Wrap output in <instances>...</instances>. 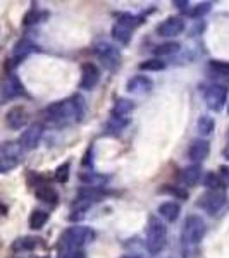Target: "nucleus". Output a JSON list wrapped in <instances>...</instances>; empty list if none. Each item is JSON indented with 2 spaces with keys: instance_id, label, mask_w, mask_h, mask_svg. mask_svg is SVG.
<instances>
[{
  "instance_id": "obj_1",
  "label": "nucleus",
  "mask_w": 229,
  "mask_h": 258,
  "mask_svg": "<svg viewBox=\"0 0 229 258\" xmlns=\"http://www.w3.org/2000/svg\"><path fill=\"white\" fill-rule=\"evenodd\" d=\"M83 114H85V102L80 95H74L68 100L55 102L45 109L47 121L57 126H68L81 121Z\"/></svg>"
},
{
  "instance_id": "obj_13",
  "label": "nucleus",
  "mask_w": 229,
  "mask_h": 258,
  "mask_svg": "<svg viewBox=\"0 0 229 258\" xmlns=\"http://www.w3.org/2000/svg\"><path fill=\"white\" fill-rule=\"evenodd\" d=\"M6 121L11 129H21L28 122V112L23 107H14V109H11L9 112H7Z\"/></svg>"
},
{
  "instance_id": "obj_11",
  "label": "nucleus",
  "mask_w": 229,
  "mask_h": 258,
  "mask_svg": "<svg viewBox=\"0 0 229 258\" xmlns=\"http://www.w3.org/2000/svg\"><path fill=\"white\" fill-rule=\"evenodd\" d=\"M183 30H184V21L181 18H174V16L164 19V21L157 26V33H159L160 37H176V35L183 33Z\"/></svg>"
},
{
  "instance_id": "obj_36",
  "label": "nucleus",
  "mask_w": 229,
  "mask_h": 258,
  "mask_svg": "<svg viewBox=\"0 0 229 258\" xmlns=\"http://www.w3.org/2000/svg\"><path fill=\"white\" fill-rule=\"evenodd\" d=\"M121 258H145V256H140V255H124Z\"/></svg>"
},
{
  "instance_id": "obj_28",
  "label": "nucleus",
  "mask_w": 229,
  "mask_h": 258,
  "mask_svg": "<svg viewBox=\"0 0 229 258\" xmlns=\"http://www.w3.org/2000/svg\"><path fill=\"white\" fill-rule=\"evenodd\" d=\"M141 71H162L165 69V62L160 61V59H150V61H145L140 64Z\"/></svg>"
},
{
  "instance_id": "obj_34",
  "label": "nucleus",
  "mask_w": 229,
  "mask_h": 258,
  "mask_svg": "<svg viewBox=\"0 0 229 258\" xmlns=\"http://www.w3.org/2000/svg\"><path fill=\"white\" fill-rule=\"evenodd\" d=\"M219 177L224 186H229V165H222V167H220Z\"/></svg>"
},
{
  "instance_id": "obj_24",
  "label": "nucleus",
  "mask_w": 229,
  "mask_h": 258,
  "mask_svg": "<svg viewBox=\"0 0 229 258\" xmlns=\"http://www.w3.org/2000/svg\"><path fill=\"white\" fill-rule=\"evenodd\" d=\"M128 117H117V116H112L109 119V122H107V129L110 131V133H121L122 129L128 126Z\"/></svg>"
},
{
  "instance_id": "obj_6",
  "label": "nucleus",
  "mask_w": 229,
  "mask_h": 258,
  "mask_svg": "<svg viewBox=\"0 0 229 258\" xmlns=\"http://www.w3.org/2000/svg\"><path fill=\"white\" fill-rule=\"evenodd\" d=\"M95 54L102 61V64L110 71H116L121 66V52L114 45H110V43H98L95 47Z\"/></svg>"
},
{
  "instance_id": "obj_37",
  "label": "nucleus",
  "mask_w": 229,
  "mask_h": 258,
  "mask_svg": "<svg viewBox=\"0 0 229 258\" xmlns=\"http://www.w3.org/2000/svg\"><path fill=\"white\" fill-rule=\"evenodd\" d=\"M224 157H226V158H229V146H227L226 150H224Z\"/></svg>"
},
{
  "instance_id": "obj_25",
  "label": "nucleus",
  "mask_w": 229,
  "mask_h": 258,
  "mask_svg": "<svg viewBox=\"0 0 229 258\" xmlns=\"http://www.w3.org/2000/svg\"><path fill=\"white\" fill-rule=\"evenodd\" d=\"M179 50V43H174V42H167V43H162V45L155 47L153 49V54L159 55V57H164V55H172Z\"/></svg>"
},
{
  "instance_id": "obj_20",
  "label": "nucleus",
  "mask_w": 229,
  "mask_h": 258,
  "mask_svg": "<svg viewBox=\"0 0 229 258\" xmlns=\"http://www.w3.org/2000/svg\"><path fill=\"white\" fill-rule=\"evenodd\" d=\"M35 50V45L30 42V40H21V42L16 43L14 47V61H23L26 55H30L31 52Z\"/></svg>"
},
{
  "instance_id": "obj_39",
  "label": "nucleus",
  "mask_w": 229,
  "mask_h": 258,
  "mask_svg": "<svg viewBox=\"0 0 229 258\" xmlns=\"http://www.w3.org/2000/svg\"><path fill=\"white\" fill-rule=\"evenodd\" d=\"M227 138H229V134H227Z\"/></svg>"
},
{
  "instance_id": "obj_33",
  "label": "nucleus",
  "mask_w": 229,
  "mask_h": 258,
  "mask_svg": "<svg viewBox=\"0 0 229 258\" xmlns=\"http://www.w3.org/2000/svg\"><path fill=\"white\" fill-rule=\"evenodd\" d=\"M38 21V11L37 9H31L30 13L25 16V25L30 26V25H35Z\"/></svg>"
},
{
  "instance_id": "obj_8",
  "label": "nucleus",
  "mask_w": 229,
  "mask_h": 258,
  "mask_svg": "<svg viewBox=\"0 0 229 258\" xmlns=\"http://www.w3.org/2000/svg\"><path fill=\"white\" fill-rule=\"evenodd\" d=\"M226 98H227V88L224 85H212L205 91V103L212 110L222 109V105L226 103Z\"/></svg>"
},
{
  "instance_id": "obj_26",
  "label": "nucleus",
  "mask_w": 229,
  "mask_h": 258,
  "mask_svg": "<svg viewBox=\"0 0 229 258\" xmlns=\"http://www.w3.org/2000/svg\"><path fill=\"white\" fill-rule=\"evenodd\" d=\"M203 184L208 188V191H215V189H224V184L220 181V177L215 172H208L203 179Z\"/></svg>"
},
{
  "instance_id": "obj_38",
  "label": "nucleus",
  "mask_w": 229,
  "mask_h": 258,
  "mask_svg": "<svg viewBox=\"0 0 229 258\" xmlns=\"http://www.w3.org/2000/svg\"><path fill=\"white\" fill-rule=\"evenodd\" d=\"M43 258H47V256H43Z\"/></svg>"
},
{
  "instance_id": "obj_29",
  "label": "nucleus",
  "mask_w": 229,
  "mask_h": 258,
  "mask_svg": "<svg viewBox=\"0 0 229 258\" xmlns=\"http://www.w3.org/2000/svg\"><path fill=\"white\" fill-rule=\"evenodd\" d=\"M212 9V4L210 2H203V4H198L196 7H193L191 11H189V16L191 18H202L208 13V11Z\"/></svg>"
},
{
  "instance_id": "obj_27",
  "label": "nucleus",
  "mask_w": 229,
  "mask_h": 258,
  "mask_svg": "<svg viewBox=\"0 0 229 258\" xmlns=\"http://www.w3.org/2000/svg\"><path fill=\"white\" fill-rule=\"evenodd\" d=\"M214 126H215V122L210 116H202L198 119V131L203 134V136H208V134L214 131Z\"/></svg>"
},
{
  "instance_id": "obj_17",
  "label": "nucleus",
  "mask_w": 229,
  "mask_h": 258,
  "mask_svg": "<svg viewBox=\"0 0 229 258\" xmlns=\"http://www.w3.org/2000/svg\"><path fill=\"white\" fill-rule=\"evenodd\" d=\"M179 212H181V206L174 203V201H165V203H162L159 206L160 217L167 222H174L179 217Z\"/></svg>"
},
{
  "instance_id": "obj_31",
  "label": "nucleus",
  "mask_w": 229,
  "mask_h": 258,
  "mask_svg": "<svg viewBox=\"0 0 229 258\" xmlns=\"http://www.w3.org/2000/svg\"><path fill=\"white\" fill-rule=\"evenodd\" d=\"M68 179H69V164L66 162V164H62L61 167H57V170H55V181L66 182Z\"/></svg>"
},
{
  "instance_id": "obj_19",
  "label": "nucleus",
  "mask_w": 229,
  "mask_h": 258,
  "mask_svg": "<svg viewBox=\"0 0 229 258\" xmlns=\"http://www.w3.org/2000/svg\"><path fill=\"white\" fill-rule=\"evenodd\" d=\"M131 33H133L131 28L122 25V23H116L112 28V37L116 38L119 43H122V45H128L129 40H131Z\"/></svg>"
},
{
  "instance_id": "obj_3",
  "label": "nucleus",
  "mask_w": 229,
  "mask_h": 258,
  "mask_svg": "<svg viewBox=\"0 0 229 258\" xmlns=\"http://www.w3.org/2000/svg\"><path fill=\"white\" fill-rule=\"evenodd\" d=\"M205 231H207V227H205V222L202 220V217L189 215L184 220L183 231H181V244H183V248L189 249L198 244L203 239Z\"/></svg>"
},
{
  "instance_id": "obj_23",
  "label": "nucleus",
  "mask_w": 229,
  "mask_h": 258,
  "mask_svg": "<svg viewBox=\"0 0 229 258\" xmlns=\"http://www.w3.org/2000/svg\"><path fill=\"white\" fill-rule=\"evenodd\" d=\"M37 244H38L37 237H21V239H18L13 244V248L16 251H30V249L37 248Z\"/></svg>"
},
{
  "instance_id": "obj_5",
  "label": "nucleus",
  "mask_w": 229,
  "mask_h": 258,
  "mask_svg": "<svg viewBox=\"0 0 229 258\" xmlns=\"http://www.w3.org/2000/svg\"><path fill=\"white\" fill-rule=\"evenodd\" d=\"M23 157V148L19 143L7 141L0 145V172H7V170L14 169L19 165Z\"/></svg>"
},
{
  "instance_id": "obj_16",
  "label": "nucleus",
  "mask_w": 229,
  "mask_h": 258,
  "mask_svg": "<svg viewBox=\"0 0 229 258\" xmlns=\"http://www.w3.org/2000/svg\"><path fill=\"white\" fill-rule=\"evenodd\" d=\"M152 86H153L152 79H148L147 76H135L128 81L126 90H128L129 93H148V91L152 90Z\"/></svg>"
},
{
  "instance_id": "obj_12",
  "label": "nucleus",
  "mask_w": 229,
  "mask_h": 258,
  "mask_svg": "<svg viewBox=\"0 0 229 258\" xmlns=\"http://www.w3.org/2000/svg\"><path fill=\"white\" fill-rule=\"evenodd\" d=\"M98 79H100V71L98 67L92 64V62H86L81 67V83L80 86L83 90H93L97 86Z\"/></svg>"
},
{
  "instance_id": "obj_15",
  "label": "nucleus",
  "mask_w": 229,
  "mask_h": 258,
  "mask_svg": "<svg viewBox=\"0 0 229 258\" xmlns=\"http://www.w3.org/2000/svg\"><path fill=\"white\" fill-rule=\"evenodd\" d=\"M200 177H202V167H200L198 164L184 167L179 172V181H181V184H184V186H195L196 182L200 181Z\"/></svg>"
},
{
  "instance_id": "obj_10",
  "label": "nucleus",
  "mask_w": 229,
  "mask_h": 258,
  "mask_svg": "<svg viewBox=\"0 0 229 258\" xmlns=\"http://www.w3.org/2000/svg\"><path fill=\"white\" fill-rule=\"evenodd\" d=\"M43 134V128L42 124H31L25 133L19 138V145H21L23 150H33L38 146V143L42 140Z\"/></svg>"
},
{
  "instance_id": "obj_7",
  "label": "nucleus",
  "mask_w": 229,
  "mask_h": 258,
  "mask_svg": "<svg viewBox=\"0 0 229 258\" xmlns=\"http://www.w3.org/2000/svg\"><path fill=\"white\" fill-rule=\"evenodd\" d=\"M226 203V193L224 189H215V191H207L200 198L198 206H202L203 210H207L208 213H215Z\"/></svg>"
},
{
  "instance_id": "obj_2",
  "label": "nucleus",
  "mask_w": 229,
  "mask_h": 258,
  "mask_svg": "<svg viewBox=\"0 0 229 258\" xmlns=\"http://www.w3.org/2000/svg\"><path fill=\"white\" fill-rule=\"evenodd\" d=\"M93 237L95 232L90 227H85V225L69 227L68 231L62 232L59 239V258H83V246L93 241Z\"/></svg>"
},
{
  "instance_id": "obj_35",
  "label": "nucleus",
  "mask_w": 229,
  "mask_h": 258,
  "mask_svg": "<svg viewBox=\"0 0 229 258\" xmlns=\"http://www.w3.org/2000/svg\"><path fill=\"white\" fill-rule=\"evenodd\" d=\"M174 6H177L179 9H184V7H188V2L186 0H183V2L181 0H174Z\"/></svg>"
},
{
  "instance_id": "obj_9",
  "label": "nucleus",
  "mask_w": 229,
  "mask_h": 258,
  "mask_svg": "<svg viewBox=\"0 0 229 258\" xmlns=\"http://www.w3.org/2000/svg\"><path fill=\"white\" fill-rule=\"evenodd\" d=\"M25 95V88H23L21 81L16 76H7L0 85V100H13Z\"/></svg>"
},
{
  "instance_id": "obj_32",
  "label": "nucleus",
  "mask_w": 229,
  "mask_h": 258,
  "mask_svg": "<svg viewBox=\"0 0 229 258\" xmlns=\"http://www.w3.org/2000/svg\"><path fill=\"white\" fill-rule=\"evenodd\" d=\"M212 69L215 71V73L222 74V76H229V62H222V61H214L210 64Z\"/></svg>"
},
{
  "instance_id": "obj_14",
  "label": "nucleus",
  "mask_w": 229,
  "mask_h": 258,
  "mask_svg": "<svg viewBox=\"0 0 229 258\" xmlns=\"http://www.w3.org/2000/svg\"><path fill=\"white\" fill-rule=\"evenodd\" d=\"M208 152H210V146H208V141L205 140H196L191 143L188 150V155L193 162H203L205 158L208 157Z\"/></svg>"
},
{
  "instance_id": "obj_22",
  "label": "nucleus",
  "mask_w": 229,
  "mask_h": 258,
  "mask_svg": "<svg viewBox=\"0 0 229 258\" xmlns=\"http://www.w3.org/2000/svg\"><path fill=\"white\" fill-rule=\"evenodd\" d=\"M49 220V213L43 212V210H35L30 215V227L31 229H42L43 225Z\"/></svg>"
},
{
  "instance_id": "obj_18",
  "label": "nucleus",
  "mask_w": 229,
  "mask_h": 258,
  "mask_svg": "<svg viewBox=\"0 0 229 258\" xmlns=\"http://www.w3.org/2000/svg\"><path fill=\"white\" fill-rule=\"evenodd\" d=\"M35 194H37V198L40 201H43V203H52V205L57 203V198H59L57 193H55V189L47 184L38 186V188L35 189Z\"/></svg>"
},
{
  "instance_id": "obj_21",
  "label": "nucleus",
  "mask_w": 229,
  "mask_h": 258,
  "mask_svg": "<svg viewBox=\"0 0 229 258\" xmlns=\"http://www.w3.org/2000/svg\"><path fill=\"white\" fill-rule=\"evenodd\" d=\"M135 109V105H133L131 100H126V98H119V100L116 102V105H114L112 109V116H117V117H126L131 110Z\"/></svg>"
},
{
  "instance_id": "obj_4",
  "label": "nucleus",
  "mask_w": 229,
  "mask_h": 258,
  "mask_svg": "<svg viewBox=\"0 0 229 258\" xmlns=\"http://www.w3.org/2000/svg\"><path fill=\"white\" fill-rule=\"evenodd\" d=\"M165 243H167V229L160 219L152 215L147 225V249L152 255H157L165 248Z\"/></svg>"
},
{
  "instance_id": "obj_30",
  "label": "nucleus",
  "mask_w": 229,
  "mask_h": 258,
  "mask_svg": "<svg viewBox=\"0 0 229 258\" xmlns=\"http://www.w3.org/2000/svg\"><path fill=\"white\" fill-rule=\"evenodd\" d=\"M164 193H167V194H172V196H176V198H181V200H184V198H188V191L186 189H183V186H165L164 189H162Z\"/></svg>"
}]
</instances>
